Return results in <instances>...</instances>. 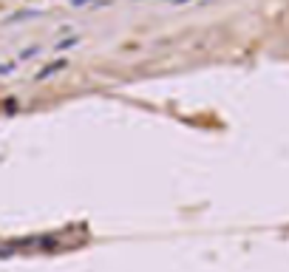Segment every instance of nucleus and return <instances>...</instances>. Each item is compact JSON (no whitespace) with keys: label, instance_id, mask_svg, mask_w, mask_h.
I'll list each match as a JSON object with an SVG mask.
<instances>
[{"label":"nucleus","instance_id":"obj_1","mask_svg":"<svg viewBox=\"0 0 289 272\" xmlns=\"http://www.w3.org/2000/svg\"><path fill=\"white\" fill-rule=\"evenodd\" d=\"M65 68H68V60H57V63H48L46 68H40V71L34 74V79H40V82H43V79H48V77H57V74H63Z\"/></svg>","mask_w":289,"mask_h":272},{"label":"nucleus","instance_id":"obj_2","mask_svg":"<svg viewBox=\"0 0 289 272\" xmlns=\"http://www.w3.org/2000/svg\"><path fill=\"white\" fill-rule=\"evenodd\" d=\"M80 43H82V37H80V34H74V37H65V40H57V43L51 45V48H54V51H57V54H60V51H71V48H77V45H80Z\"/></svg>","mask_w":289,"mask_h":272},{"label":"nucleus","instance_id":"obj_3","mask_svg":"<svg viewBox=\"0 0 289 272\" xmlns=\"http://www.w3.org/2000/svg\"><path fill=\"white\" fill-rule=\"evenodd\" d=\"M40 51H43L40 45H29V48H23V51H20V60H34Z\"/></svg>","mask_w":289,"mask_h":272},{"label":"nucleus","instance_id":"obj_4","mask_svg":"<svg viewBox=\"0 0 289 272\" xmlns=\"http://www.w3.org/2000/svg\"><path fill=\"white\" fill-rule=\"evenodd\" d=\"M26 17H40V11H20V14H12V17H9V23L26 20Z\"/></svg>","mask_w":289,"mask_h":272},{"label":"nucleus","instance_id":"obj_5","mask_svg":"<svg viewBox=\"0 0 289 272\" xmlns=\"http://www.w3.org/2000/svg\"><path fill=\"white\" fill-rule=\"evenodd\" d=\"M14 68H17V63H0V77H9V74H14Z\"/></svg>","mask_w":289,"mask_h":272},{"label":"nucleus","instance_id":"obj_6","mask_svg":"<svg viewBox=\"0 0 289 272\" xmlns=\"http://www.w3.org/2000/svg\"><path fill=\"white\" fill-rule=\"evenodd\" d=\"M71 6H74V9H82V6H85V9H91L94 3H96V0H68Z\"/></svg>","mask_w":289,"mask_h":272},{"label":"nucleus","instance_id":"obj_7","mask_svg":"<svg viewBox=\"0 0 289 272\" xmlns=\"http://www.w3.org/2000/svg\"><path fill=\"white\" fill-rule=\"evenodd\" d=\"M162 3H167V6H190L193 0H162Z\"/></svg>","mask_w":289,"mask_h":272},{"label":"nucleus","instance_id":"obj_8","mask_svg":"<svg viewBox=\"0 0 289 272\" xmlns=\"http://www.w3.org/2000/svg\"><path fill=\"white\" fill-rule=\"evenodd\" d=\"M133 3H139V0H133Z\"/></svg>","mask_w":289,"mask_h":272}]
</instances>
